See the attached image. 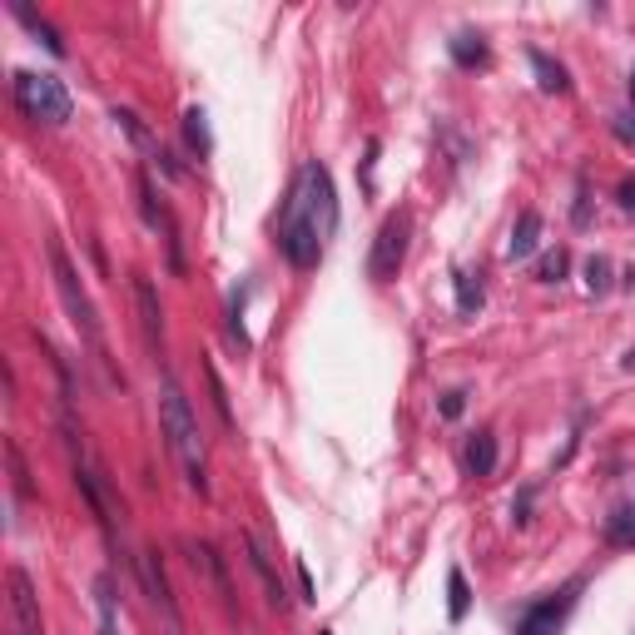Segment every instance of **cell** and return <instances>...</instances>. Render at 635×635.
<instances>
[{
	"label": "cell",
	"mask_w": 635,
	"mask_h": 635,
	"mask_svg": "<svg viewBox=\"0 0 635 635\" xmlns=\"http://www.w3.org/2000/svg\"><path fill=\"white\" fill-rule=\"evenodd\" d=\"M407 234H412V214H407V209H397V214L382 219L378 239H373V254H368L373 283H392V278H397V268H402V258H407Z\"/></svg>",
	"instance_id": "cell-5"
},
{
	"label": "cell",
	"mask_w": 635,
	"mask_h": 635,
	"mask_svg": "<svg viewBox=\"0 0 635 635\" xmlns=\"http://www.w3.org/2000/svg\"><path fill=\"white\" fill-rule=\"evenodd\" d=\"M536 244H541V214H536V209H526V214L516 219V229H511L507 258H531V254H536Z\"/></svg>",
	"instance_id": "cell-13"
},
{
	"label": "cell",
	"mask_w": 635,
	"mask_h": 635,
	"mask_svg": "<svg viewBox=\"0 0 635 635\" xmlns=\"http://www.w3.org/2000/svg\"><path fill=\"white\" fill-rule=\"evenodd\" d=\"M10 10H15V20H20V25H25L35 40H45V50H50V55H65V40H60V35H55V30H50V25H45V20H40L30 5H20V0H15Z\"/></svg>",
	"instance_id": "cell-19"
},
{
	"label": "cell",
	"mask_w": 635,
	"mask_h": 635,
	"mask_svg": "<svg viewBox=\"0 0 635 635\" xmlns=\"http://www.w3.org/2000/svg\"><path fill=\"white\" fill-rule=\"evenodd\" d=\"M45 254H50V278H55V293H60V303H65V313H70L75 333L95 348V358H100V363H110V353H105V328H100V313H95V303H90V293H85V283H80L75 258L65 254V244H60V239H50V244H45Z\"/></svg>",
	"instance_id": "cell-3"
},
{
	"label": "cell",
	"mask_w": 635,
	"mask_h": 635,
	"mask_svg": "<svg viewBox=\"0 0 635 635\" xmlns=\"http://www.w3.org/2000/svg\"><path fill=\"white\" fill-rule=\"evenodd\" d=\"M139 581H144L149 606L159 611V621L169 626V635H184V616H179V601H174V591H169V576H164L159 551H144V556H139Z\"/></svg>",
	"instance_id": "cell-7"
},
{
	"label": "cell",
	"mask_w": 635,
	"mask_h": 635,
	"mask_svg": "<svg viewBox=\"0 0 635 635\" xmlns=\"http://www.w3.org/2000/svg\"><path fill=\"white\" fill-rule=\"evenodd\" d=\"M184 139H189V149L199 154V159H209L214 154V134H209V115L194 105L189 115H184Z\"/></svg>",
	"instance_id": "cell-20"
},
{
	"label": "cell",
	"mask_w": 635,
	"mask_h": 635,
	"mask_svg": "<svg viewBox=\"0 0 635 635\" xmlns=\"http://www.w3.org/2000/svg\"><path fill=\"white\" fill-rule=\"evenodd\" d=\"M15 105L25 110V120L40 125H65L70 120V90L55 75H35V70H15Z\"/></svg>",
	"instance_id": "cell-4"
},
{
	"label": "cell",
	"mask_w": 635,
	"mask_h": 635,
	"mask_svg": "<svg viewBox=\"0 0 635 635\" xmlns=\"http://www.w3.org/2000/svg\"><path fill=\"white\" fill-rule=\"evenodd\" d=\"M571 219H576V229L591 224V194H586V184H576V209H571Z\"/></svg>",
	"instance_id": "cell-28"
},
{
	"label": "cell",
	"mask_w": 635,
	"mask_h": 635,
	"mask_svg": "<svg viewBox=\"0 0 635 635\" xmlns=\"http://www.w3.org/2000/svg\"><path fill=\"white\" fill-rule=\"evenodd\" d=\"M338 234V194H333V174L308 159L283 199V219H278V249L293 268H313L328 239Z\"/></svg>",
	"instance_id": "cell-1"
},
{
	"label": "cell",
	"mask_w": 635,
	"mask_h": 635,
	"mask_svg": "<svg viewBox=\"0 0 635 635\" xmlns=\"http://www.w3.org/2000/svg\"><path fill=\"white\" fill-rule=\"evenodd\" d=\"M159 427L169 437V452L179 457L184 467V482L194 497H209V452H204V432H199V417L184 397V387L169 378H159Z\"/></svg>",
	"instance_id": "cell-2"
},
{
	"label": "cell",
	"mask_w": 635,
	"mask_h": 635,
	"mask_svg": "<svg viewBox=\"0 0 635 635\" xmlns=\"http://www.w3.org/2000/svg\"><path fill=\"white\" fill-rule=\"evenodd\" d=\"M531 70H536V85L546 90V95H566L571 90V80H566V70L546 55V50H531Z\"/></svg>",
	"instance_id": "cell-18"
},
{
	"label": "cell",
	"mask_w": 635,
	"mask_h": 635,
	"mask_svg": "<svg viewBox=\"0 0 635 635\" xmlns=\"http://www.w3.org/2000/svg\"><path fill=\"white\" fill-rule=\"evenodd\" d=\"M566 268H571V258H566V249H556V254H546L536 263V278H541V283H561Z\"/></svg>",
	"instance_id": "cell-26"
},
{
	"label": "cell",
	"mask_w": 635,
	"mask_h": 635,
	"mask_svg": "<svg viewBox=\"0 0 635 635\" xmlns=\"http://www.w3.org/2000/svg\"><path fill=\"white\" fill-rule=\"evenodd\" d=\"M115 125L125 129L129 144H134L139 154H149V164H159V169H164L169 179H179V164H174V159H169V149H164V144H159V139H154V134L144 129V120H139L134 110H115Z\"/></svg>",
	"instance_id": "cell-11"
},
{
	"label": "cell",
	"mask_w": 635,
	"mask_h": 635,
	"mask_svg": "<svg viewBox=\"0 0 635 635\" xmlns=\"http://www.w3.org/2000/svg\"><path fill=\"white\" fill-rule=\"evenodd\" d=\"M621 209L635 214V184H621Z\"/></svg>",
	"instance_id": "cell-30"
},
{
	"label": "cell",
	"mask_w": 635,
	"mask_h": 635,
	"mask_svg": "<svg viewBox=\"0 0 635 635\" xmlns=\"http://www.w3.org/2000/svg\"><path fill=\"white\" fill-rule=\"evenodd\" d=\"M621 368H626V373H635V348L626 353V358H621Z\"/></svg>",
	"instance_id": "cell-31"
},
{
	"label": "cell",
	"mask_w": 635,
	"mask_h": 635,
	"mask_svg": "<svg viewBox=\"0 0 635 635\" xmlns=\"http://www.w3.org/2000/svg\"><path fill=\"white\" fill-rule=\"evenodd\" d=\"M631 100H635V70H631Z\"/></svg>",
	"instance_id": "cell-32"
},
{
	"label": "cell",
	"mask_w": 635,
	"mask_h": 635,
	"mask_svg": "<svg viewBox=\"0 0 635 635\" xmlns=\"http://www.w3.org/2000/svg\"><path fill=\"white\" fill-rule=\"evenodd\" d=\"M467 472L472 477H492L497 472V432H477L467 442Z\"/></svg>",
	"instance_id": "cell-16"
},
{
	"label": "cell",
	"mask_w": 635,
	"mask_h": 635,
	"mask_svg": "<svg viewBox=\"0 0 635 635\" xmlns=\"http://www.w3.org/2000/svg\"><path fill=\"white\" fill-rule=\"evenodd\" d=\"M134 308H139V328H144L149 353H164V308H159V293H154L149 273H134Z\"/></svg>",
	"instance_id": "cell-10"
},
{
	"label": "cell",
	"mask_w": 635,
	"mask_h": 635,
	"mask_svg": "<svg viewBox=\"0 0 635 635\" xmlns=\"http://www.w3.org/2000/svg\"><path fill=\"white\" fill-rule=\"evenodd\" d=\"M5 462H10V487H15V497H30V492H35V482H30V467H25V452H20V442H15V437L5 442Z\"/></svg>",
	"instance_id": "cell-22"
},
{
	"label": "cell",
	"mask_w": 635,
	"mask_h": 635,
	"mask_svg": "<svg viewBox=\"0 0 635 635\" xmlns=\"http://www.w3.org/2000/svg\"><path fill=\"white\" fill-rule=\"evenodd\" d=\"M95 611H100V635H120V596L110 576L95 581Z\"/></svg>",
	"instance_id": "cell-17"
},
{
	"label": "cell",
	"mask_w": 635,
	"mask_h": 635,
	"mask_svg": "<svg viewBox=\"0 0 635 635\" xmlns=\"http://www.w3.org/2000/svg\"><path fill=\"white\" fill-rule=\"evenodd\" d=\"M244 551H249V566H254L258 586H263V601H268L273 611H283V606H288V591H283V581H278V571H273V556L258 546L254 531H244Z\"/></svg>",
	"instance_id": "cell-12"
},
{
	"label": "cell",
	"mask_w": 635,
	"mask_h": 635,
	"mask_svg": "<svg viewBox=\"0 0 635 635\" xmlns=\"http://www.w3.org/2000/svg\"><path fill=\"white\" fill-rule=\"evenodd\" d=\"M204 378H209V397H214L219 427H224V432H234V407H229V387L219 382V373H214V363H204Z\"/></svg>",
	"instance_id": "cell-24"
},
{
	"label": "cell",
	"mask_w": 635,
	"mask_h": 635,
	"mask_svg": "<svg viewBox=\"0 0 635 635\" xmlns=\"http://www.w3.org/2000/svg\"><path fill=\"white\" fill-rule=\"evenodd\" d=\"M576 581L566 586V591H556V596H546V601H536L526 616H521V626H516V635H556L561 626H566V616H571V606H576Z\"/></svg>",
	"instance_id": "cell-9"
},
{
	"label": "cell",
	"mask_w": 635,
	"mask_h": 635,
	"mask_svg": "<svg viewBox=\"0 0 635 635\" xmlns=\"http://www.w3.org/2000/svg\"><path fill=\"white\" fill-rule=\"evenodd\" d=\"M462 407H467V392L462 387H452V392H442V402H437V412L452 422V417H462Z\"/></svg>",
	"instance_id": "cell-27"
},
{
	"label": "cell",
	"mask_w": 635,
	"mask_h": 635,
	"mask_svg": "<svg viewBox=\"0 0 635 635\" xmlns=\"http://www.w3.org/2000/svg\"><path fill=\"white\" fill-rule=\"evenodd\" d=\"M606 536L616 541V546H635V507H621L611 521H606Z\"/></svg>",
	"instance_id": "cell-25"
},
{
	"label": "cell",
	"mask_w": 635,
	"mask_h": 635,
	"mask_svg": "<svg viewBox=\"0 0 635 635\" xmlns=\"http://www.w3.org/2000/svg\"><path fill=\"white\" fill-rule=\"evenodd\" d=\"M184 556H189V566H194V576H204V581L214 586V596H219V606H224L229 616H239V601H234V586H229V566H224V556L214 551V541H199V536H184Z\"/></svg>",
	"instance_id": "cell-6"
},
{
	"label": "cell",
	"mask_w": 635,
	"mask_h": 635,
	"mask_svg": "<svg viewBox=\"0 0 635 635\" xmlns=\"http://www.w3.org/2000/svg\"><path fill=\"white\" fill-rule=\"evenodd\" d=\"M452 288H457V313H462V318H477V313H482V303H487L482 278H477V273H467V268H457V273H452Z\"/></svg>",
	"instance_id": "cell-15"
},
{
	"label": "cell",
	"mask_w": 635,
	"mask_h": 635,
	"mask_svg": "<svg viewBox=\"0 0 635 635\" xmlns=\"http://www.w3.org/2000/svg\"><path fill=\"white\" fill-rule=\"evenodd\" d=\"M616 134H621V139L635 149V110H631V115H616Z\"/></svg>",
	"instance_id": "cell-29"
},
{
	"label": "cell",
	"mask_w": 635,
	"mask_h": 635,
	"mask_svg": "<svg viewBox=\"0 0 635 635\" xmlns=\"http://www.w3.org/2000/svg\"><path fill=\"white\" fill-rule=\"evenodd\" d=\"M5 586H10V621H15V635H45V621H40V596H35V581H30V576H25L20 566H10Z\"/></svg>",
	"instance_id": "cell-8"
},
{
	"label": "cell",
	"mask_w": 635,
	"mask_h": 635,
	"mask_svg": "<svg viewBox=\"0 0 635 635\" xmlns=\"http://www.w3.org/2000/svg\"><path fill=\"white\" fill-rule=\"evenodd\" d=\"M318 635H328V631H318Z\"/></svg>",
	"instance_id": "cell-33"
},
{
	"label": "cell",
	"mask_w": 635,
	"mask_h": 635,
	"mask_svg": "<svg viewBox=\"0 0 635 635\" xmlns=\"http://www.w3.org/2000/svg\"><path fill=\"white\" fill-rule=\"evenodd\" d=\"M611 273H616V268H611V258L591 254V258H586V293H591V298H606V293L616 288V278H611Z\"/></svg>",
	"instance_id": "cell-21"
},
{
	"label": "cell",
	"mask_w": 635,
	"mask_h": 635,
	"mask_svg": "<svg viewBox=\"0 0 635 635\" xmlns=\"http://www.w3.org/2000/svg\"><path fill=\"white\" fill-rule=\"evenodd\" d=\"M467 611H472L467 576H462V571H447V616H452V621H467Z\"/></svg>",
	"instance_id": "cell-23"
},
{
	"label": "cell",
	"mask_w": 635,
	"mask_h": 635,
	"mask_svg": "<svg viewBox=\"0 0 635 635\" xmlns=\"http://www.w3.org/2000/svg\"><path fill=\"white\" fill-rule=\"evenodd\" d=\"M447 50H452V60H457L462 70H477V65H487V40H482L477 30H457V35L447 40Z\"/></svg>",
	"instance_id": "cell-14"
}]
</instances>
